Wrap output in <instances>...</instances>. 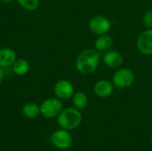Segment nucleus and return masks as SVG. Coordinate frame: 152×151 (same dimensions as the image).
I'll return each instance as SVG.
<instances>
[{"label":"nucleus","mask_w":152,"mask_h":151,"mask_svg":"<svg viewBox=\"0 0 152 151\" xmlns=\"http://www.w3.org/2000/svg\"><path fill=\"white\" fill-rule=\"evenodd\" d=\"M101 61V54L95 48L83 50L76 59V68L80 74L89 75L95 71Z\"/></svg>","instance_id":"nucleus-1"},{"label":"nucleus","mask_w":152,"mask_h":151,"mask_svg":"<svg viewBox=\"0 0 152 151\" xmlns=\"http://www.w3.org/2000/svg\"><path fill=\"white\" fill-rule=\"evenodd\" d=\"M57 122L61 128L70 131L77 129L82 122V114L76 108H67L61 111L57 117Z\"/></svg>","instance_id":"nucleus-2"},{"label":"nucleus","mask_w":152,"mask_h":151,"mask_svg":"<svg viewBox=\"0 0 152 151\" xmlns=\"http://www.w3.org/2000/svg\"><path fill=\"white\" fill-rule=\"evenodd\" d=\"M134 73L130 69L122 68L113 74L112 84L118 89H126L134 84Z\"/></svg>","instance_id":"nucleus-3"},{"label":"nucleus","mask_w":152,"mask_h":151,"mask_svg":"<svg viewBox=\"0 0 152 151\" xmlns=\"http://www.w3.org/2000/svg\"><path fill=\"white\" fill-rule=\"evenodd\" d=\"M62 110V103L60 99L48 98L40 105V114L45 118H53Z\"/></svg>","instance_id":"nucleus-4"},{"label":"nucleus","mask_w":152,"mask_h":151,"mask_svg":"<svg viewBox=\"0 0 152 151\" xmlns=\"http://www.w3.org/2000/svg\"><path fill=\"white\" fill-rule=\"evenodd\" d=\"M88 28L94 34L101 36L108 34L111 28V22L104 15H95L89 20Z\"/></svg>","instance_id":"nucleus-5"},{"label":"nucleus","mask_w":152,"mask_h":151,"mask_svg":"<svg viewBox=\"0 0 152 151\" xmlns=\"http://www.w3.org/2000/svg\"><path fill=\"white\" fill-rule=\"evenodd\" d=\"M53 144L59 150H67L72 144V136L68 130L60 129L55 131L51 137Z\"/></svg>","instance_id":"nucleus-6"},{"label":"nucleus","mask_w":152,"mask_h":151,"mask_svg":"<svg viewBox=\"0 0 152 151\" xmlns=\"http://www.w3.org/2000/svg\"><path fill=\"white\" fill-rule=\"evenodd\" d=\"M53 92L58 99L68 100L70 99L74 94V86L69 81L66 79H61L54 85Z\"/></svg>","instance_id":"nucleus-7"},{"label":"nucleus","mask_w":152,"mask_h":151,"mask_svg":"<svg viewBox=\"0 0 152 151\" xmlns=\"http://www.w3.org/2000/svg\"><path fill=\"white\" fill-rule=\"evenodd\" d=\"M136 45L143 55H152V29H146L140 34Z\"/></svg>","instance_id":"nucleus-8"},{"label":"nucleus","mask_w":152,"mask_h":151,"mask_svg":"<svg viewBox=\"0 0 152 151\" xmlns=\"http://www.w3.org/2000/svg\"><path fill=\"white\" fill-rule=\"evenodd\" d=\"M102 61L108 68L118 69L124 63V57L119 52L110 50L103 54Z\"/></svg>","instance_id":"nucleus-9"},{"label":"nucleus","mask_w":152,"mask_h":151,"mask_svg":"<svg viewBox=\"0 0 152 151\" xmlns=\"http://www.w3.org/2000/svg\"><path fill=\"white\" fill-rule=\"evenodd\" d=\"M94 93L100 98H108L110 97L114 91V85L105 79L99 80L95 83L94 86Z\"/></svg>","instance_id":"nucleus-10"},{"label":"nucleus","mask_w":152,"mask_h":151,"mask_svg":"<svg viewBox=\"0 0 152 151\" xmlns=\"http://www.w3.org/2000/svg\"><path fill=\"white\" fill-rule=\"evenodd\" d=\"M17 60V54L15 51L9 47H4L0 49V66L2 68L12 67L14 61Z\"/></svg>","instance_id":"nucleus-11"},{"label":"nucleus","mask_w":152,"mask_h":151,"mask_svg":"<svg viewBox=\"0 0 152 151\" xmlns=\"http://www.w3.org/2000/svg\"><path fill=\"white\" fill-rule=\"evenodd\" d=\"M114 44V39L110 35L108 34H103L101 35L94 43L95 49L98 50L99 52H107L109 51Z\"/></svg>","instance_id":"nucleus-12"},{"label":"nucleus","mask_w":152,"mask_h":151,"mask_svg":"<svg viewBox=\"0 0 152 151\" xmlns=\"http://www.w3.org/2000/svg\"><path fill=\"white\" fill-rule=\"evenodd\" d=\"M29 62L24 58L17 59L12 66V71L17 76H25L29 70Z\"/></svg>","instance_id":"nucleus-13"},{"label":"nucleus","mask_w":152,"mask_h":151,"mask_svg":"<svg viewBox=\"0 0 152 151\" xmlns=\"http://www.w3.org/2000/svg\"><path fill=\"white\" fill-rule=\"evenodd\" d=\"M22 114L27 118H36L40 115V106L34 102L26 103L22 108Z\"/></svg>","instance_id":"nucleus-14"},{"label":"nucleus","mask_w":152,"mask_h":151,"mask_svg":"<svg viewBox=\"0 0 152 151\" xmlns=\"http://www.w3.org/2000/svg\"><path fill=\"white\" fill-rule=\"evenodd\" d=\"M72 98V103L74 107L77 109H84L88 105V97L83 92H77L74 93Z\"/></svg>","instance_id":"nucleus-15"},{"label":"nucleus","mask_w":152,"mask_h":151,"mask_svg":"<svg viewBox=\"0 0 152 151\" xmlns=\"http://www.w3.org/2000/svg\"><path fill=\"white\" fill-rule=\"evenodd\" d=\"M17 3L27 11H35L38 8L40 0H16Z\"/></svg>","instance_id":"nucleus-16"},{"label":"nucleus","mask_w":152,"mask_h":151,"mask_svg":"<svg viewBox=\"0 0 152 151\" xmlns=\"http://www.w3.org/2000/svg\"><path fill=\"white\" fill-rule=\"evenodd\" d=\"M142 23L147 29H152V11L149 10L142 16Z\"/></svg>","instance_id":"nucleus-17"},{"label":"nucleus","mask_w":152,"mask_h":151,"mask_svg":"<svg viewBox=\"0 0 152 151\" xmlns=\"http://www.w3.org/2000/svg\"><path fill=\"white\" fill-rule=\"evenodd\" d=\"M4 68L0 66V85L4 81Z\"/></svg>","instance_id":"nucleus-18"},{"label":"nucleus","mask_w":152,"mask_h":151,"mask_svg":"<svg viewBox=\"0 0 152 151\" xmlns=\"http://www.w3.org/2000/svg\"><path fill=\"white\" fill-rule=\"evenodd\" d=\"M2 3H4V4H10V3H12L13 0H0Z\"/></svg>","instance_id":"nucleus-19"},{"label":"nucleus","mask_w":152,"mask_h":151,"mask_svg":"<svg viewBox=\"0 0 152 151\" xmlns=\"http://www.w3.org/2000/svg\"><path fill=\"white\" fill-rule=\"evenodd\" d=\"M151 142H152V135H151Z\"/></svg>","instance_id":"nucleus-20"}]
</instances>
